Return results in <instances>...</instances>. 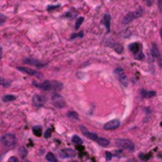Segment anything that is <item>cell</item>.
Returning a JSON list of instances; mask_svg holds the SVG:
<instances>
[{"label":"cell","instance_id":"6da1fadb","mask_svg":"<svg viewBox=\"0 0 162 162\" xmlns=\"http://www.w3.org/2000/svg\"><path fill=\"white\" fill-rule=\"evenodd\" d=\"M35 86L40 88L42 90H46V91H59L63 88V84L59 82H55V81H46L42 83H35Z\"/></svg>","mask_w":162,"mask_h":162},{"label":"cell","instance_id":"7a4b0ae2","mask_svg":"<svg viewBox=\"0 0 162 162\" xmlns=\"http://www.w3.org/2000/svg\"><path fill=\"white\" fill-rule=\"evenodd\" d=\"M1 143L5 146V147H12L15 144V136L12 134H5L1 137Z\"/></svg>","mask_w":162,"mask_h":162},{"label":"cell","instance_id":"3957f363","mask_svg":"<svg viewBox=\"0 0 162 162\" xmlns=\"http://www.w3.org/2000/svg\"><path fill=\"white\" fill-rule=\"evenodd\" d=\"M117 145L119 147L122 148V149H126L129 151H133L134 150V143L131 141L130 140H125V138H120V140H118L116 141Z\"/></svg>","mask_w":162,"mask_h":162},{"label":"cell","instance_id":"277c9868","mask_svg":"<svg viewBox=\"0 0 162 162\" xmlns=\"http://www.w3.org/2000/svg\"><path fill=\"white\" fill-rule=\"evenodd\" d=\"M115 75L117 76V78L119 79V81L121 83L122 86H128V80H127V77L124 73V71H123V69L122 68H117V69H115V71H114Z\"/></svg>","mask_w":162,"mask_h":162},{"label":"cell","instance_id":"5b68a950","mask_svg":"<svg viewBox=\"0 0 162 162\" xmlns=\"http://www.w3.org/2000/svg\"><path fill=\"white\" fill-rule=\"evenodd\" d=\"M52 103H53L54 105H55L56 107H58V108H63L66 105L65 99L62 97L60 94H57V93L53 94V96H52Z\"/></svg>","mask_w":162,"mask_h":162},{"label":"cell","instance_id":"8992f818","mask_svg":"<svg viewBox=\"0 0 162 162\" xmlns=\"http://www.w3.org/2000/svg\"><path fill=\"white\" fill-rule=\"evenodd\" d=\"M141 13H142V11L141 10H137L134 12H130L128 14H126V16L124 17V19H123V24H127V23L131 22L132 20L137 18V17H140L141 16Z\"/></svg>","mask_w":162,"mask_h":162},{"label":"cell","instance_id":"52a82bcc","mask_svg":"<svg viewBox=\"0 0 162 162\" xmlns=\"http://www.w3.org/2000/svg\"><path fill=\"white\" fill-rule=\"evenodd\" d=\"M119 127H120V120H113L108 121L103 126V128L105 130H115Z\"/></svg>","mask_w":162,"mask_h":162},{"label":"cell","instance_id":"ba28073f","mask_svg":"<svg viewBox=\"0 0 162 162\" xmlns=\"http://www.w3.org/2000/svg\"><path fill=\"white\" fill-rule=\"evenodd\" d=\"M80 129L82 130L83 134L84 136H86V137H88L89 140H95V141H97L98 137H99L97 134L89 132V131H88L86 127H84V126H83V125H81V126H80Z\"/></svg>","mask_w":162,"mask_h":162},{"label":"cell","instance_id":"9c48e42d","mask_svg":"<svg viewBox=\"0 0 162 162\" xmlns=\"http://www.w3.org/2000/svg\"><path fill=\"white\" fill-rule=\"evenodd\" d=\"M76 156V152L72 149H64L60 152V157L63 158H69V157H74Z\"/></svg>","mask_w":162,"mask_h":162},{"label":"cell","instance_id":"30bf717a","mask_svg":"<svg viewBox=\"0 0 162 162\" xmlns=\"http://www.w3.org/2000/svg\"><path fill=\"white\" fill-rule=\"evenodd\" d=\"M33 103L36 106H43L46 103V99L39 95H34L33 96Z\"/></svg>","mask_w":162,"mask_h":162},{"label":"cell","instance_id":"8fae6325","mask_svg":"<svg viewBox=\"0 0 162 162\" xmlns=\"http://www.w3.org/2000/svg\"><path fill=\"white\" fill-rule=\"evenodd\" d=\"M129 49L132 51L134 54H136L137 52L138 51H140L141 49V45L140 43H133V44H131L129 46Z\"/></svg>","mask_w":162,"mask_h":162},{"label":"cell","instance_id":"7c38bea8","mask_svg":"<svg viewBox=\"0 0 162 162\" xmlns=\"http://www.w3.org/2000/svg\"><path fill=\"white\" fill-rule=\"evenodd\" d=\"M19 70L23 71V72H25L29 75H36V76H39L40 74L38 73L37 71L33 70V69H30V68H28V67H17Z\"/></svg>","mask_w":162,"mask_h":162},{"label":"cell","instance_id":"4fadbf2b","mask_svg":"<svg viewBox=\"0 0 162 162\" xmlns=\"http://www.w3.org/2000/svg\"><path fill=\"white\" fill-rule=\"evenodd\" d=\"M110 20H111L110 15H109V14H105L104 17H103V24L106 26L107 32H110Z\"/></svg>","mask_w":162,"mask_h":162},{"label":"cell","instance_id":"5bb4252c","mask_svg":"<svg viewBox=\"0 0 162 162\" xmlns=\"http://www.w3.org/2000/svg\"><path fill=\"white\" fill-rule=\"evenodd\" d=\"M97 142L101 146H103V147H106V146H108L110 144V141L108 140H106V138H104V137H98Z\"/></svg>","mask_w":162,"mask_h":162},{"label":"cell","instance_id":"9a60e30c","mask_svg":"<svg viewBox=\"0 0 162 162\" xmlns=\"http://www.w3.org/2000/svg\"><path fill=\"white\" fill-rule=\"evenodd\" d=\"M25 63L33 65V66H44V64L40 63L39 61H35V60H32V59H27V60H25Z\"/></svg>","mask_w":162,"mask_h":162},{"label":"cell","instance_id":"2e32d148","mask_svg":"<svg viewBox=\"0 0 162 162\" xmlns=\"http://www.w3.org/2000/svg\"><path fill=\"white\" fill-rule=\"evenodd\" d=\"M152 54H153V56L155 57V58H157V59L160 56V53H159V51H158V49H157V47L156 46V44H154V45H153V48H152Z\"/></svg>","mask_w":162,"mask_h":162},{"label":"cell","instance_id":"e0dca14e","mask_svg":"<svg viewBox=\"0 0 162 162\" xmlns=\"http://www.w3.org/2000/svg\"><path fill=\"white\" fill-rule=\"evenodd\" d=\"M32 132L36 137H41L42 135V127L41 126H34L32 129Z\"/></svg>","mask_w":162,"mask_h":162},{"label":"cell","instance_id":"ac0fdd59","mask_svg":"<svg viewBox=\"0 0 162 162\" xmlns=\"http://www.w3.org/2000/svg\"><path fill=\"white\" fill-rule=\"evenodd\" d=\"M15 99H16V98H15V96H12V95H5V96H3V98H2V101L5 102V103H8V102H12V101H14Z\"/></svg>","mask_w":162,"mask_h":162},{"label":"cell","instance_id":"d6986e66","mask_svg":"<svg viewBox=\"0 0 162 162\" xmlns=\"http://www.w3.org/2000/svg\"><path fill=\"white\" fill-rule=\"evenodd\" d=\"M46 158H47V160L49 162H57V158L55 157V156H54L52 153H49L47 157H46Z\"/></svg>","mask_w":162,"mask_h":162},{"label":"cell","instance_id":"ffe728a7","mask_svg":"<svg viewBox=\"0 0 162 162\" xmlns=\"http://www.w3.org/2000/svg\"><path fill=\"white\" fill-rule=\"evenodd\" d=\"M72 142L76 145H80L83 143V140H81V137L78 136H73L72 137Z\"/></svg>","mask_w":162,"mask_h":162},{"label":"cell","instance_id":"44dd1931","mask_svg":"<svg viewBox=\"0 0 162 162\" xmlns=\"http://www.w3.org/2000/svg\"><path fill=\"white\" fill-rule=\"evenodd\" d=\"M114 49L117 51L118 53H121L123 51V47L120 44H116L115 47H114Z\"/></svg>","mask_w":162,"mask_h":162},{"label":"cell","instance_id":"7402d4cb","mask_svg":"<svg viewBox=\"0 0 162 162\" xmlns=\"http://www.w3.org/2000/svg\"><path fill=\"white\" fill-rule=\"evenodd\" d=\"M143 58H144V54L141 52V50L138 51V52H137V53L135 54V59H136V60H142Z\"/></svg>","mask_w":162,"mask_h":162},{"label":"cell","instance_id":"603a6c76","mask_svg":"<svg viewBox=\"0 0 162 162\" xmlns=\"http://www.w3.org/2000/svg\"><path fill=\"white\" fill-rule=\"evenodd\" d=\"M83 21V17H80V18H78V19H77V21H76V25H75V28H76V29L80 28V26L82 25Z\"/></svg>","mask_w":162,"mask_h":162},{"label":"cell","instance_id":"cb8c5ba5","mask_svg":"<svg viewBox=\"0 0 162 162\" xmlns=\"http://www.w3.org/2000/svg\"><path fill=\"white\" fill-rule=\"evenodd\" d=\"M67 116H68V117H70V118L75 119V120H78V119H79V118H78V114H77L76 112H69V113L67 114Z\"/></svg>","mask_w":162,"mask_h":162},{"label":"cell","instance_id":"d4e9b609","mask_svg":"<svg viewBox=\"0 0 162 162\" xmlns=\"http://www.w3.org/2000/svg\"><path fill=\"white\" fill-rule=\"evenodd\" d=\"M8 84H9V83L6 82L4 79L0 78V86H8Z\"/></svg>","mask_w":162,"mask_h":162},{"label":"cell","instance_id":"484cf974","mask_svg":"<svg viewBox=\"0 0 162 162\" xmlns=\"http://www.w3.org/2000/svg\"><path fill=\"white\" fill-rule=\"evenodd\" d=\"M8 162H19L18 158L17 157H11L9 158V160H8Z\"/></svg>","mask_w":162,"mask_h":162},{"label":"cell","instance_id":"4316f807","mask_svg":"<svg viewBox=\"0 0 162 162\" xmlns=\"http://www.w3.org/2000/svg\"><path fill=\"white\" fill-rule=\"evenodd\" d=\"M50 135H51V129H48L47 132H46V134H45V137L48 138V137H50Z\"/></svg>","mask_w":162,"mask_h":162},{"label":"cell","instance_id":"83f0119b","mask_svg":"<svg viewBox=\"0 0 162 162\" xmlns=\"http://www.w3.org/2000/svg\"><path fill=\"white\" fill-rule=\"evenodd\" d=\"M105 157H106V160H110L111 158H112V154L111 153H109V152H106V154H105Z\"/></svg>","mask_w":162,"mask_h":162},{"label":"cell","instance_id":"f1b7e54d","mask_svg":"<svg viewBox=\"0 0 162 162\" xmlns=\"http://www.w3.org/2000/svg\"><path fill=\"white\" fill-rule=\"evenodd\" d=\"M157 62H158V65H159V66L161 67V69H162V57L161 56H159L158 58H157Z\"/></svg>","mask_w":162,"mask_h":162},{"label":"cell","instance_id":"f546056e","mask_svg":"<svg viewBox=\"0 0 162 162\" xmlns=\"http://www.w3.org/2000/svg\"><path fill=\"white\" fill-rule=\"evenodd\" d=\"M5 19H6V18H5V16H3L2 14H0V22H3Z\"/></svg>","mask_w":162,"mask_h":162},{"label":"cell","instance_id":"4dcf8cb0","mask_svg":"<svg viewBox=\"0 0 162 162\" xmlns=\"http://www.w3.org/2000/svg\"><path fill=\"white\" fill-rule=\"evenodd\" d=\"M1 57H2V49L0 48V59H1Z\"/></svg>","mask_w":162,"mask_h":162},{"label":"cell","instance_id":"1f68e13d","mask_svg":"<svg viewBox=\"0 0 162 162\" xmlns=\"http://www.w3.org/2000/svg\"><path fill=\"white\" fill-rule=\"evenodd\" d=\"M159 5L160 7H162V0H159Z\"/></svg>","mask_w":162,"mask_h":162},{"label":"cell","instance_id":"d6a6232c","mask_svg":"<svg viewBox=\"0 0 162 162\" xmlns=\"http://www.w3.org/2000/svg\"><path fill=\"white\" fill-rule=\"evenodd\" d=\"M160 33H161V36H162V29H161V32H160Z\"/></svg>","mask_w":162,"mask_h":162},{"label":"cell","instance_id":"836d02e7","mask_svg":"<svg viewBox=\"0 0 162 162\" xmlns=\"http://www.w3.org/2000/svg\"><path fill=\"white\" fill-rule=\"evenodd\" d=\"M160 125H161V126H162V121H161V122H160Z\"/></svg>","mask_w":162,"mask_h":162},{"label":"cell","instance_id":"e575fe53","mask_svg":"<svg viewBox=\"0 0 162 162\" xmlns=\"http://www.w3.org/2000/svg\"><path fill=\"white\" fill-rule=\"evenodd\" d=\"M23 162H29V161H23Z\"/></svg>","mask_w":162,"mask_h":162},{"label":"cell","instance_id":"d590c367","mask_svg":"<svg viewBox=\"0 0 162 162\" xmlns=\"http://www.w3.org/2000/svg\"><path fill=\"white\" fill-rule=\"evenodd\" d=\"M73 162H77V161H73Z\"/></svg>","mask_w":162,"mask_h":162},{"label":"cell","instance_id":"8d00e7d4","mask_svg":"<svg viewBox=\"0 0 162 162\" xmlns=\"http://www.w3.org/2000/svg\"><path fill=\"white\" fill-rule=\"evenodd\" d=\"M161 8H162V7H161Z\"/></svg>","mask_w":162,"mask_h":162}]
</instances>
